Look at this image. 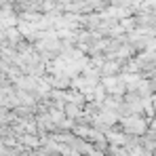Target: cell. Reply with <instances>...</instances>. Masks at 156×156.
<instances>
[{"instance_id": "2", "label": "cell", "mask_w": 156, "mask_h": 156, "mask_svg": "<svg viewBox=\"0 0 156 156\" xmlns=\"http://www.w3.org/2000/svg\"><path fill=\"white\" fill-rule=\"evenodd\" d=\"M150 82V91H152V95H156V80H148Z\"/></svg>"}, {"instance_id": "1", "label": "cell", "mask_w": 156, "mask_h": 156, "mask_svg": "<svg viewBox=\"0 0 156 156\" xmlns=\"http://www.w3.org/2000/svg\"><path fill=\"white\" fill-rule=\"evenodd\" d=\"M120 127L127 135H133V137H141L146 135L148 129H150V120L144 116V114H129V116H120L118 118Z\"/></svg>"}]
</instances>
